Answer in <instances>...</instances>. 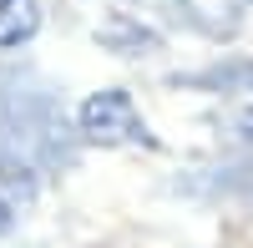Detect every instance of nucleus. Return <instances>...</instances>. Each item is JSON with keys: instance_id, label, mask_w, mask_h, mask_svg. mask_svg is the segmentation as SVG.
<instances>
[{"instance_id": "nucleus-1", "label": "nucleus", "mask_w": 253, "mask_h": 248, "mask_svg": "<svg viewBox=\"0 0 253 248\" xmlns=\"http://www.w3.org/2000/svg\"><path fill=\"white\" fill-rule=\"evenodd\" d=\"M81 132L91 142H101V147H157V137L142 122V112L132 107V96L117 86L81 101Z\"/></svg>"}, {"instance_id": "nucleus-3", "label": "nucleus", "mask_w": 253, "mask_h": 248, "mask_svg": "<svg viewBox=\"0 0 253 248\" xmlns=\"http://www.w3.org/2000/svg\"><path fill=\"white\" fill-rule=\"evenodd\" d=\"M5 223H10V213H5V203H0V233H5Z\"/></svg>"}, {"instance_id": "nucleus-2", "label": "nucleus", "mask_w": 253, "mask_h": 248, "mask_svg": "<svg viewBox=\"0 0 253 248\" xmlns=\"http://www.w3.org/2000/svg\"><path fill=\"white\" fill-rule=\"evenodd\" d=\"M41 31V5L36 0H0V51L26 46Z\"/></svg>"}]
</instances>
